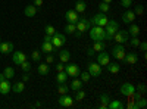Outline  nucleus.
Returning a JSON list of instances; mask_svg holds the SVG:
<instances>
[{"mask_svg": "<svg viewBox=\"0 0 147 109\" xmlns=\"http://www.w3.org/2000/svg\"><path fill=\"white\" fill-rule=\"evenodd\" d=\"M90 37L93 41H102V40H106V32H105V28L103 27H97V25H93L90 30Z\"/></svg>", "mask_w": 147, "mask_h": 109, "instance_id": "1", "label": "nucleus"}, {"mask_svg": "<svg viewBox=\"0 0 147 109\" xmlns=\"http://www.w3.org/2000/svg\"><path fill=\"white\" fill-rule=\"evenodd\" d=\"M119 30V22L115 19H109L107 24L105 25V32H106V40H112L113 34Z\"/></svg>", "mask_w": 147, "mask_h": 109, "instance_id": "2", "label": "nucleus"}, {"mask_svg": "<svg viewBox=\"0 0 147 109\" xmlns=\"http://www.w3.org/2000/svg\"><path fill=\"white\" fill-rule=\"evenodd\" d=\"M107 21H109V18H107V15H106V14H103V12H99V14L93 15V16H91V19H90V22L93 24V25L103 27V28H105V25L107 24Z\"/></svg>", "mask_w": 147, "mask_h": 109, "instance_id": "3", "label": "nucleus"}, {"mask_svg": "<svg viewBox=\"0 0 147 109\" xmlns=\"http://www.w3.org/2000/svg\"><path fill=\"white\" fill-rule=\"evenodd\" d=\"M75 27H77V31L84 34V32H87L90 28H91V22L88 18H85V16H80V19L77 21L75 24Z\"/></svg>", "mask_w": 147, "mask_h": 109, "instance_id": "4", "label": "nucleus"}, {"mask_svg": "<svg viewBox=\"0 0 147 109\" xmlns=\"http://www.w3.org/2000/svg\"><path fill=\"white\" fill-rule=\"evenodd\" d=\"M63 71L68 74V77H71V78H77V77H80V74H81V69H80V66L77 65V64H65V68H63Z\"/></svg>", "mask_w": 147, "mask_h": 109, "instance_id": "5", "label": "nucleus"}, {"mask_svg": "<svg viewBox=\"0 0 147 109\" xmlns=\"http://www.w3.org/2000/svg\"><path fill=\"white\" fill-rule=\"evenodd\" d=\"M87 71H88V74L91 75V77H100L102 74H103V69H102V65H99L97 62H90L88 65H87Z\"/></svg>", "mask_w": 147, "mask_h": 109, "instance_id": "6", "label": "nucleus"}, {"mask_svg": "<svg viewBox=\"0 0 147 109\" xmlns=\"http://www.w3.org/2000/svg\"><path fill=\"white\" fill-rule=\"evenodd\" d=\"M52 44L56 47V49H59V47H62L65 43H66V37H65V34H62V32H55L53 35H52Z\"/></svg>", "mask_w": 147, "mask_h": 109, "instance_id": "7", "label": "nucleus"}, {"mask_svg": "<svg viewBox=\"0 0 147 109\" xmlns=\"http://www.w3.org/2000/svg\"><path fill=\"white\" fill-rule=\"evenodd\" d=\"M125 53H127L125 47L122 46V44H116V46L112 47V55H110V56H113L116 60H124Z\"/></svg>", "mask_w": 147, "mask_h": 109, "instance_id": "8", "label": "nucleus"}, {"mask_svg": "<svg viewBox=\"0 0 147 109\" xmlns=\"http://www.w3.org/2000/svg\"><path fill=\"white\" fill-rule=\"evenodd\" d=\"M113 37H115V41L118 44H125L128 40H129V34L127 30H118L115 34H113Z\"/></svg>", "mask_w": 147, "mask_h": 109, "instance_id": "9", "label": "nucleus"}, {"mask_svg": "<svg viewBox=\"0 0 147 109\" xmlns=\"http://www.w3.org/2000/svg\"><path fill=\"white\" fill-rule=\"evenodd\" d=\"M57 103H59L60 108H71V106L74 105V97H71L68 93L60 94L59 99H57Z\"/></svg>", "mask_w": 147, "mask_h": 109, "instance_id": "10", "label": "nucleus"}, {"mask_svg": "<svg viewBox=\"0 0 147 109\" xmlns=\"http://www.w3.org/2000/svg\"><path fill=\"white\" fill-rule=\"evenodd\" d=\"M119 91H121V94H124V96H132L134 93H136V86L131 84V83H124L121 86Z\"/></svg>", "mask_w": 147, "mask_h": 109, "instance_id": "11", "label": "nucleus"}, {"mask_svg": "<svg viewBox=\"0 0 147 109\" xmlns=\"http://www.w3.org/2000/svg\"><path fill=\"white\" fill-rule=\"evenodd\" d=\"M65 19H66V22L77 24V21L80 19V14H78L75 9H68L66 14H65Z\"/></svg>", "mask_w": 147, "mask_h": 109, "instance_id": "12", "label": "nucleus"}, {"mask_svg": "<svg viewBox=\"0 0 147 109\" xmlns=\"http://www.w3.org/2000/svg\"><path fill=\"white\" fill-rule=\"evenodd\" d=\"M109 62H110V55H109L107 52H105V50L99 52V55H97V64L106 66Z\"/></svg>", "mask_w": 147, "mask_h": 109, "instance_id": "13", "label": "nucleus"}, {"mask_svg": "<svg viewBox=\"0 0 147 109\" xmlns=\"http://www.w3.org/2000/svg\"><path fill=\"white\" fill-rule=\"evenodd\" d=\"M13 52V43L10 41H2L0 43V53L2 55H9Z\"/></svg>", "mask_w": 147, "mask_h": 109, "instance_id": "14", "label": "nucleus"}, {"mask_svg": "<svg viewBox=\"0 0 147 109\" xmlns=\"http://www.w3.org/2000/svg\"><path fill=\"white\" fill-rule=\"evenodd\" d=\"M12 60H13V64H16V65H21L24 60H27V55L24 53V52H13L12 53Z\"/></svg>", "mask_w": 147, "mask_h": 109, "instance_id": "15", "label": "nucleus"}, {"mask_svg": "<svg viewBox=\"0 0 147 109\" xmlns=\"http://www.w3.org/2000/svg\"><path fill=\"white\" fill-rule=\"evenodd\" d=\"M124 60H125L128 65H136L138 62V55L136 52H128V53H125Z\"/></svg>", "mask_w": 147, "mask_h": 109, "instance_id": "16", "label": "nucleus"}, {"mask_svg": "<svg viewBox=\"0 0 147 109\" xmlns=\"http://www.w3.org/2000/svg\"><path fill=\"white\" fill-rule=\"evenodd\" d=\"M136 14H134L132 10H129V9H127V12H124L122 14V22L124 24H131V22H134L136 21Z\"/></svg>", "mask_w": 147, "mask_h": 109, "instance_id": "17", "label": "nucleus"}, {"mask_svg": "<svg viewBox=\"0 0 147 109\" xmlns=\"http://www.w3.org/2000/svg\"><path fill=\"white\" fill-rule=\"evenodd\" d=\"M57 56H59L60 62L66 64V62H69V59H71V52H69L68 49H60L59 53H57Z\"/></svg>", "mask_w": 147, "mask_h": 109, "instance_id": "18", "label": "nucleus"}, {"mask_svg": "<svg viewBox=\"0 0 147 109\" xmlns=\"http://www.w3.org/2000/svg\"><path fill=\"white\" fill-rule=\"evenodd\" d=\"M55 49H56V47L52 44V41H43V43H41V50H40V52H44V53L47 55V53H53Z\"/></svg>", "mask_w": 147, "mask_h": 109, "instance_id": "19", "label": "nucleus"}, {"mask_svg": "<svg viewBox=\"0 0 147 109\" xmlns=\"http://www.w3.org/2000/svg\"><path fill=\"white\" fill-rule=\"evenodd\" d=\"M9 91H12V84L7 80L0 81V94H7Z\"/></svg>", "mask_w": 147, "mask_h": 109, "instance_id": "20", "label": "nucleus"}, {"mask_svg": "<svg viewBox=\"0 0 147 109\" xmlns=\"http://www.w3.org/2000/svg\"><path fill=\"white\" fill-rule=\"evenodd\" d=\"M37 10H38V7H35L34 5H28V6H25V9H24V14H25V16H28V18H32V16L37 15Z\"/></svg>", "mask_w": 147, "mask_h": 109, "instance_id": "21", "label": "nucleus"}, {"mask_svg": "<svg viewBox=\"0 0 147 109\" xmlns=\"http://www.w3.org/2000/svg\"><path fill=\"white\" fill-rule=\"evenodd\" d=\"M146 106H147V100H146L144 97H140V99L136 100V103L129 105L128 108H131V109H144Z\"/></svg>", "mask_w": 147, "mask_h": 109, "instance_id": "22", "label": "nucleus"}, {"mask_svg": "<svg viewBox=\"0 0 147 109\" xmlns=\"http://www.w3.org/2000/svg\"><path fill=\"white\" fill-rule=\"evenodd\" d=\"M82 86H84V83H82V81L77 77V78H74V80H72V83H71L69 89H71V90H74V91H77V90L82 89Z\"/></svg>", "mask_w": 147, "mask_h": 109, "instance_id": "23", "label": "nucleus"}, {"mask_svg": "<svg viewBox=\"0 0 147 109\" xmlns=\"http://www.w3.org/2000/svg\"><path fill=\"white\" fill-rule=\"evenodd\" d=\"M37 72H38L40 75H47L49 72H50V66H49V64H40L38 68H37Z\"/></svg>", "mask_w": 147, "mask_h": 109, "instance_id": "24", "label": "nucleus"}, {"mask_svg": "<svg viewBox=\"0 0 147 109\" xmlns=\"http://www.w3.org/2000/svg\"><path fill=\"white\" fill-rule=\"evenodd\" d=\"M109 102H110V96L107 93H102L100 94V108L102 109H106Z\"/></svg>", "mask_w": 147, "mask_h": 109, "instance_id": "25", "label": "nucleus"}, {"mask_svg": "<svg viewBox=\"0 0 147 109\" xmlns=\"http://www.w3.org/2000/svg\"><path fill=\"white\" fill-rule=\"evenodd\" d=\"M107 108L109 109H124L125 105L122 102H119V100H112V99H110V102L107 103Z\"/></svg>", "mask_w": 147, "mask_h": 109, "instance_id": "26", "label": "nucleus"}, {"mask_svg": "<svg viewBox=\"0 0 147 109\" xmlns=\"http://www.w3.org/2000/svg\"><path fill=\"white\" fill-rule=\"evenodd\" d=\"M106 66H107V71L110 72V74H118V72L121 71V65H119V64H116V62H115V64L109 62Z\"/></svg>", "mask_w": 147, "mask_h": 109, "instance_id": "27", "label": "nucleus"}, {"mask_svg": "<svg viewBox=\"0 0 147 109\" xmlns=\"http://www.w3.org/2000/svg\"><path fill=\"white\" fill-rule=\"evenodd\" d=\"M24 90H25V84H24V81H18V83H15L13 86H12V91L13 93H22Z\"/></svg>", "mask_w": 147, "mask_h": 109, "instance_id": "28", "label": "nucleus"}, {"mask_svg": "<svg viewBox=\"0 0 147 109\" xmlns=\"http://www.w3.org/2000/svg\"><path fill=\"white\" fill-rule=\"evenodd\" d=\"M127 31H128V34L131 35V37H134V35H138L140 34V27L137 25V24H132L131 22V25H129V28Z\"/></svg>", "mask_w": 147, "mask_h": 109, "instance_id": "29", "label": "nucleus"}, {"mask_svg": "<svg viewBox=\"0 0 147 109\" xmlns=\"http://www.w3.org/2000/svg\"><path fill=\"white\" fill-rule=\"evenodd\" d=\"M91 49H93L94 52H102V50H105V49H106V44H105V41H103V40H102V41H94Z\"/></svg>", "mask_w": 147, "mask_h": 109, "instance_id": "30", "label": "nucleus"}, {"mask_svg": "<svg viewBox=\"0 0 147 109\" xmlns=\"http://www.w3.org/2000/svg\"><path fill=\"white\" fill-rule=\"evenodd\" d=\"M85 9H87V3H85L84 0H78V2L75 3V10L78 12V14H82V12H85Z\"/></svg>", "mask_w": 147, "mask_h": 109, "instance_id": "31", "label": "nucleus"}, {"mask_svg": "<svg viewBox=\"0 0 147 109\" xmlns=\"http://www.w3.org/2000/svg\"><path fill=\"white\" fill-rule=\"evenodd\" d=\"M66 80H68V74L65 71H59L57 74H56V83L59 84V83H66Z\"/></svg>", "mask_w": 147, "mask_h": 109, "instance_id": "32", "label": "nucleus"}, {"mask_svg": "<svg viewBox=\"0 0 147 109\" xmlns=\"http://www.w3.org/2000/svg\"><path fill=\"white\" fill-rule=\"evenodd\" d=\"M3 74L6 75L7 80H10V78H13V77H15V69L12 68V66H6L5 71H3Z\"/></svg>", "mask_w": 147, "mask_h": 109, "instance_id": "33", "label": "nucleus"}, {"mask_svg": "<svg viewBox=\"0 0 147 109\" xmlns=\"http://www.w3.org/2000/svg\"><path fill=\"white\" fill-rule=\"evenodd\" d=\"M69 91V86H66V83H59L57 86V93L59 94H65Z\"/></svg>", "mask_w": 147, "mask_h": 109, "instance_id": "34", "label": "nucleus"}, {"mask_svg": "<svg viewBox=\"0 0 147 109\" xmlns=\"http://www.w3.org/2000/svg\"><path fill=\"white\" fill-rule=\"evenodd\" d=\"M65 32L66 34H74V32H75L77 31V27H75V24H71V22H68L66 24V25H65Z\"/></svg>", "mask_w": 147, "mask_h": 109, "instance_id": "35", "label": "nucleus"}, {"mask_svg": "<svg viewBox=\"0 0 147 109\" xmlns=\"http://www.w3.org/2000/svg\"><path fill=\"white\" fill-rule=\"evenodd\" d=\"M31 59H32V62H41V53H40V50H32L31 52Z\"/></svg>", "mask_w": 147, "mask_h": 109, "instance_id": "36", "label": "nucleus"}, {"mask_svg": "<svg viewBox=\"0 0 147 109\" xmlns=\"http://www.w3.org/2000/svg\"><path fill=\"white\" fill-rule=\"evenodd\" d=\"M84 97H85V91H84L82 89H80V90H77V94H75V97H74V100L81 102Z\"/></svg>", "mask_w": 147, "mask_h": 109, "instance_id": "37", "label": "nucleus"}, {"mask_svg": "<svg viewBox=\"0 0 147 109\" xmlns=\"http://www.w3.org/2000/svg\"><path fill=\"white\" fill-rule=\"evenodd\" d=\"M90 78H91V75L88 74V71H81V74H80V80H81L82 83H87Z\"/></svg>", "mask_w": 147, "mask_h": 109, "instance_id": "38", "label": "nucleus"}, {"mask_svg": "<svg viewBox=\"0 0 147 109\" xmlns=\"http://www.w3.org/2000/svg\"><path fill=\"white\" fill-rule=\"evenodd\" d=\"M99 9H100V12H103V14H107V12L110 10V3H105V2H102V3L99 5Z\"/></svg>", "mask_w": 147, "mask_h": 109, "instance_id": "39", "label": "nucleus"}, {"mask_svg": "<svg viewBox=\"0 0 147 109\" xmlns=\"http://www.w3.org/2000/svg\"><path fill=\"white\" fill-rule=\"evenodd\" d=\"M128 41H129V44H131L132 47H138V46H140V43H141V41L138 40V35H134V37H131Z\"/></svg>", "mask_w": 147, "mask_h": 109, "instance_id": "40", "label": "nucleus"}, {"mask_svg": "<svg viewBox=\"0 0 147 109\" xmlns=\"http://www.w3.org/2000/svg\"><path fill=\"white\" fill-rule=\"evenodd\" d=\"M19 66H21V69H22L24 72H28V71L31 69V62H28V60H24Z\"/></svg>", "mask_w": 147, "mask_h": 109, "instance_id": "41", "label": "nucleus"}, {"mask_svg": "<svg viewBox=\"0 0 147 109\" xmlns=\"http://www.w3.org/2000/svg\"><path fill=\"white\" fill-rule=\"evenodd\" d=\"M56 32V28L53 27V25H47V27H44V34H47V35H53Z\"/></svg>", "mask_w": 147, "mask_h": 109, "instance_id": "42", "label": "nucleus"}, {"mask_svg": "<svg viewBox=\"0 0 147 109\" xmlns=\"http://www.w3.org/2000/svg\"><path fill=\"white\" fill-rule=\"evenodd\" d=\"M132 12L136 14V16H141V15L144 14V7H143L141 5H137V6H136V9H134Z\"/></svg>", "mask_w": 147, "mask_h": 109, "instance_id": "43", "label": "nucleus"}, {"mask_svg": "<svg viewBox=\"0 0 147 109\" xmlns=\"http://www.w3.org/2000/svg\"><path fill=\"white\" fill-rule=\"evenodd\" d=\"M136 91H137V93H140V94H141V93H146V91H147L146 84H138V86L136 87Z\"/></svg>", "mask_w": 147, "mask_h": 109, "instance_id": "44", "label": "nucleus"}, {"mask_svg": "<svg viewBox=\"0 0 147 109\" xmlns=\"http://www.w3.org/2000/svg\"><path fill=\"white\" fill-rule=\"evenodd\" d=\"M53 62H55L53 53H47V56H46V64H53Z\"/></svg>", "mask_w": 147, "mask_h": 109, "instance_id": "45", "label": "nucleus"}, {"mask_svg": "<svg viewBox=\"0 0 147 109\" xmlns=\"http://www.w3.org/2000/svg\"><path fill=\"white\" fill-rule=\"evenodd\" d=\"M121 3H122V6L124 7H131V5H132V0H121Z\"/></svg>", "mask_w": 147, "mask_h": 109, "instance_id": "46", "label": "nucleus"}, {"mask_svg": "<svg viewBox=\"0 0 147 109\" xmlns=\"http://www.w3.org/2000/svg\"><path fill=\"white\" fill-rule=\"evenodd\" d=\"M32 5H34L35 7H41V6L44 5V0H32Z\"/></svg>", "mask_w": 147, "mask_h": 109, "instance_id": "47", "label": "nucleus"}, {"mask_svg": "<svg viewBox=\"0 0 147 109\" xmlns=\"http://www.w3.org/2000/svg\"><path fill=\"white\" fill-rule=\"evenodd\" d=\"M138 47H140V50H141V52H144V53L147 52V43H146V41H141Z\"/></svg>", "mask_w": 147, "mask_h": 109, "instance_id": "48", "label": "nucleus"}, {"mask_svg": "<svg viewBox=\"0 0 147 109\" xmlns=\"http://www.w3.org/2000/svg\"><path fill=\"white\" fill-rule=\"evenodd\" d=\"M63 68H65V64H56V71L59 72V71H63Z\"/></svg>", "mask_w": 147, "mask_h": 109, "instance_id": "49", "label": "nucleus"}, {"mask_svg": "<svg viewBox=\"0 0 147 109\" xmlns=\"http://www.w3.org/2000/svg\"><path fill=\"white\" fill-rule=\"evenodd\" d=\"M28 80H30V74H28V72H25V74L22 75V81L25 83V81H28Z\"/></svg>", "mask_w": 147, "mask_h": 109, "instance_id": "50", "label": "nucleus"}, {"mask_svg": "<svg viewBox=\"0 0 147 109\" xmlns=\"http://www.w3.org/2000/svg\"><path fill=\"white\" fill-rule=\"evenodd\" d=\"M94 53H96V52H94V50L91 49V47H90V49H88V52H87V55H88V56H94Z\"/></svg>", "mask_w": 147, "mask_h": 109, "instance_id": "51", "label": "nucleus"}, {"mask_svg": "<svg viewBox=\"0 0 147 109\" xmlns=\"http://www.w3.org/2000/svg\"><path fill=\"white\" fill-rule=\"evenodd\" d=\"M5 80H7V78H6V75L2 72V74H0V81H5Z\"/></svg>", "mask_w": 147, "mask_h": 109, "instance_id": "52", "label": "nucleus"}, {"mask_svg": "<svg viewBox=\"0 0 147 109\" xmlns=\"http://www.w3.org/2000/svg\"><path fill=\"white\" fill-rule=\"evenodd\" d=\"M102 2H105V3H112V0H102Z\"/></svg>", "mask_w": 147, "mask_h": 109, "instance_id": "53", "label": "nucleus"}, {"mask_svg": "<svg viewBox=\"0 0 147 109\" xmlns=\"http://www.w3.org/2000/svg\"><path fill=\"white\" fill-rule=\"evenodd\" d=\"M0 43H2V39H0Z\"/></svg>", "mask_w": 147, "mask_h": 109, "instance_id": "54", "label": "nucleus"}]
</instances>
